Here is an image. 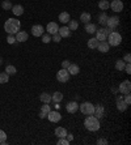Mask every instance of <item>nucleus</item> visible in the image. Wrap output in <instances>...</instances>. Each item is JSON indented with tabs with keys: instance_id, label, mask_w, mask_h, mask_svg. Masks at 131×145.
Instances as JSON below:
<instances>
[{
	"instance_id": "obj_1",
	"label": "nucleus",
	"mask_w": 131,
	"mask_h": 145,
	"mask_svg": "<svg viewBox=\"0 0 131 145\" xmlns=\"http://www.w3.org/2000/svg\"><path fill=\"white\" fill-rule=\"evenodd\" d=\"M21 27V22L16 18H8L5 22H4V30L7 31L8 34H16L17 31H20Z\"/></svg>"
},
{
	"instance_id": "obj_2",
	"label": "nucleus",
	"mask_w": 131,
	"mask_h": 145,
	"mask_svg": "<svg viewBox=\"0 0 131 145\" xmlns=\"http://www.w3.org/2000/svg\"><path fill=\"white\" fill-rule=\"evenodd\" d=\"M84 127L91 132H96L100 129V121L94 115H88L87 119L84 120Z\"/></svg>"
},
{
	"instance_id": "obj_3",
	"label": "nucleus",
	"mask_w": 131,
	"mask_h": 145,
	"mask_svg": "<svg viewBox=\"0 0 131 145\" xmlns=\"http://www.w3.org/2000/svg\"><path fill=\"white\" fill-rule=\"evenodd\" d=\"M106 39H108V43L110 46H119L122 42V35L118 31H110Z\"/></svg>"
},
{
	"instance_id": "obj_4",
	"label": "nucleus",
	"mask_w": 131,
	"mask_h": 145,
	"mask_svg": "<svg viewBox=\"0 0 131 145\" xmlns=\"http://www.w3.org/2000/svg\"><path fill=\"white\" fill-rule=\"evenodd\" d=\"M113 30H110V29H106V27H101V29H98V30H96V39L98 40V42H102V40H106V38H108L109 33Z\"/></svg>"
},
{
	"instance_id": "obj_5",
	"label": "nucleus",
	"mask_w": 131,
	"mask_h": 145,
	"mask_svg": "<svg viewBox=\"0 0 131 145\" xmlns=\"http://www.w3.org/2000/svg\"><path fill=\"white\" fill-rule=\"evenodd\" d=\"M79 108H80V111L84 115H93V112H94V105H92L91 102L81 103V105L79 106Z\"/></svg>"
},
{
	"instance_id": "obj_6",
	"label": "nucleus",
	"mask_w": 131,
	"mask_h": 145,
	"mask_svg": "<svg viewBox=\"0 0 131 145\" xmlns=\"http://www.w3.org/2000/svg\"><path fill=\"white\" fill-rule=\"evenodd\" d=\"M70 76L71 74L68 73L67 69L62 68L61 71H58V73H57V80L59 81V82H67V81L70 80Z\"/></svg>"
},
{
	"instance_id": "obj_7",
	"label": "nucleus",
	"mask_w": 131,
	"mask_h": 145,
	"mask_svg": "<svg viewBox=\"0 0 131 145\" xmlns=\"http://www.w3.org/2000/svg\"><path fill=\"white\" fill-rule=\"evenodd\" d=\"M118 91L121 93V94H127L131 91V82L128 80H124L123 82L119 84V88H118Z\"/></svg>"
},
{
	"instance_id": "obj_8",
	"label": "nucleus",
	"mask_w": 131,
	"mask_h": 145,
	"mask_svg": "<svg viewBox=\"0 0 131 145\" xmlns=\"http://www.w3.org/2000/svg\"><path fill=\"white\" fill-rule=\"evenodd\" d=\"M119 25V17L117 16H111L108 17V21H106V26L110 29V30H114L115 27Z\"/></svg>"
},
{
	"instance_id": "obj_9",
	"label": "nucleus",
	"mask_w": 131,
	"mask_h": 145,
	"mask_svg": "<svg viewBox=\"0 0 131 145\" xmlns=\"http://www.w3.org/2000/svg\"><path fill=\"white\" fill-rule=\"evenodd\" d=\"M46 118L49 119L51 123H58V121L62 119V115H61V112H59V111H51V110H50V112L47 114Z\"/></svg>"
},
{
	"instance_id": "obj_10",
	"label": "nucleus",
	"mask_w": 131,
	"mask_h": 145,
	"mask_svg": "<svg viewBox=\"0 0 131 145\" xmlns=\"http://www.w3.org/2000/svg\"><path fill=\"white\" fill-rule=\"evenodd\" d=\"M117 108H118V111H121V112H123V111H126L127 110V107H128V105H126V102H124V99H123V97L122 95H118L117 97Z\"/></svg>"
},
{
	"instance_id": "obj_11",
	"label": "nucleus",
	"mask_w": 131,
	"mask_h": 145,
	"mask_svg": "<svg viewBox=\"0 0 131 145\" xmlns=\"http://www.w3.org/2000/svg\"><path fill=\"white\" fill-rule=\"evenodd\" d=\"M110 8L114 12H117V13L118 12H122L123 10V1L122 0H113L110 3Z\"/></svg>"
},
{
	"instance_id": "obj_12",
	"label": "nucleus",
	"mask_w": 131,
	"mask_h": 145,
	"mask_svg": "<svg viewBox=\"0 0 131 145\" xmlns=\"http://www.w3.org/2000/svg\"><path fill=\"white\" fill-rule=\"evenodd\" d=\"M66 110H67V112H70V114H75V112L79 110V103H77L76 101H70L66 105Z\"/></svg>"
},
{
	"instance_id": "obj_13",
	"label": "nucleus",
	"mask_w": 131,
	"mask_h": 145,
	"mask_svg": "<svg viewBox=\"0 0 131 145\" xmlns=\"http://www.w3.org/2000/svg\"><path fill=\"white\" fill-rule=\"evenodd\" d=\"M46 30H47V34H50V35L57 34L58 30H59V25H58L57 22H49L46 26Z\"/></svg>"
},
{
	"instance_id": "obj_14",
	"label": "nucleus",
	"mask_w": 131,
	"mask_h": 145,
	"mask_svg": "<svg viewBox=\"0 0 131 145\" xmlns=\"http://www.w3.org/2000/svg\"><path fill=\"white\" fill-rule=\"evenodd\" d=\"M43 33H45V29L42 25H34L32 27V34H33L34 37H42Z\"/></svg>"
},
{
	"instance_id": "obj_15",
	"label": "nucleus",
	"mask_w": 131,
	"mask_h": 145,
	"mask_svg": "<svg viewBox=\"0 0 131 145\" xmlns=\"http://www.w3.org/2000/svg\"><path fill=\"white\" fill-rule=\"evenodd\" d=\"M104 112H105V108H104V106H102V105H96V106H94V112H93V115H94V116H96L97 119L102 118V116H104Z\"/></svg>"
},
{
	"instance_id": "obj_16",
	"label": "nucleus",
	"mask_w": 131,
	"mask_h": 145,
	"mask_svg": "<svg viewBox=\"0 0 131 145\" xmlns=\"http://www.w3.org/2000/svg\"><path fill=\"white\" fill-rule=\"evenodd\" d=\"M14 37H16V42H26L29 35H28L26 31H17L14 34Z\"/></svg>"
},
{
	"instance_id": "obj_17",
	"label": "nucleus",
	"mask_w": 131,
	"mask_h": 145,
	"mask_svg": "<svg viewBox=\"0 0 131 145\" xmlns=\"http://www.w3.org/2000/svg\"><path fill=\"white\" fill-rule=\"evenodd\" d=\"M67 71L70 74H72V76H75V74H77L79 72H80V67L77 64H75V63H70V65H68Z\"/></svg>"
},
{
	"instance_id": "obj_18",
	"label": "nucleus",
	"mask_w": 131,
	"mask_h": 145,
	"mask_svg": "<svg viewBox=\"0 0 131 145\" xmlns=\"http://www.w3.org/2000/svg\"><path fill=\"white\" fill-rule=\"evenodd\" d=\"M97 48H98V51H100V52L105 54V52H108V51H109V48H110V44H109L108 42L102 40V42H98Z\"/></svg>"
},
{
	"instance_id": "obj_19",
	"label": "nucleus",
	"mask_w": 131,
	"mask_h": 145,
	"mask_svg": "<svg viewBox=\"0 0 131 145\" xmlns=\"http://www.w3.org/2000/svg\"><path fill=\"white\" fill-rule=\"evenodd\" d=\"M58 33H59V35H61L62 38H68L71 35V30L68 26H62L59 30H58Z\"/></svg>"
},
{
	"instance_id": "obj_20",
	"label": "nucleus",
	"mask_w": 131,
	"mask_h": 145,
	"mask_svg": "<svg viewBox=\"0 0 131 145\" xmlns=\"http://www.w3.org/2000/svg\"><path fill=\"white\" fill-rule=\"evenodd\" d=\"M51 101L55 102V103L62 102V101H63V93H61V91H55L54 94L51 95Z\"/></svg>"
},
{
	"instance_id": "obj_21",
	"label": "nucleus",
	"mask_w": 131,
	"mask_h": 145,
	"mask_svg": "<svg viewBox=\"0 0 131 145\" xmlns=\"http://www.w3.org/2000/svg\"><path fill=\"white\" fill-rule=\"evenodd\" d=\"M12 12H13L14 16H21V14L24 13V7L22 5H18V4L13 5V7H12Z\"/></svg>"
},
{
	"instance_id": "obj_22",
	"label": "nucleus",
	"mask_w": 131,
	"mask_h": 145,
	"mask_svg": "<svg viewBox=\"0 0 131 145\" xmlns=\"http://www.w3.org/2000/svg\"><path fill=\"white\" fill-rule=\"evenodd\" d=\"M70 20H71V17H70V14H68V12H62V13L59 14V21L63 22V24H68Z\"/></svg>"
},
{
	"instance_id": "obj_23",
	"label": "nucleus",
	"mask_w": 131,
	"mask_h": 145,
	"mask_svg": "<svg viewBox=\"0 0 131 145\" xmlns=\"http://www.w3.org/2000/svg\"><path fill=\"white\" fill-rule=\"evenodd\" d=\"M96 30H97V26L94 24H91V22H88V24H85V31L89 34H94L96 33Z\"/></svg>"
},
{
	"instance_id": "obj_24",
	"label": "nucleus",
	"mask_w": 131,
	"mask_h": 145,
	"mask_svg": "<svg viewBox=\"0 0 131 145\" xmlns=\"http://www.w3.org/2000/svg\"><path fill=\"white\" fill-rule=\"evenodd\" d=\"M66 135H67V129L66 128H63V127L55 128V136H58V137H66Z\"/></svg>"
},
{
	"instance_id": "obj_25",
	"label": "nucleus",
	"mask_w": 131,
	"mask_h": 145,
	"mask_svg": "<svg viewBox=\"0 0 131 145\" xmlns=\"http://www.w3.org/2000/svg\"><path fill=\"white\" fill-rule=\"evenodd\" d=\"M39 101L43 102V103H50L51 102V95L49 93H42L39 95Z\"/></svg>"
},
{
	"instance_id": "obj_26",
	"label": "nucleus",
	"mask_w": 131,
	"mask_h": 145,
	"mask_svg": "<svg viewBox=\"0 0 131 145\" xmlns=\"http://www.w3.org/2000/svg\"><path fill=\"white\" fill-rule=\"evenodd\" d=\"M91 14L88 13V12H84V13H81L80 14V21L81 22H84V24H88L89 21H91Z\"/></svg>"
},
{
	"instance_id": "obj_27",
	"label": "nucleus",
	"mask_w": 131,
	"mask_h": 145,
	"mask_svg": "<svg viewBox=\"0 0 131 145\" xmlns=\"http://www.w3.org/2000/svg\"><path fill=\"white\" fill-rule=\"evenodd\" d=\"M98 8L102 10H106L108 8H110V3H109L108 0H100V3H98Z\"/></svg>"
},
{
	"instance_id": "obj_28",
	"label": "nucleus",
	"mask_w": 131,
	"mask_h": 145,
	"mask_svg": "<svg viewBox=\"0 0 131 145\" xmlns=\"http://www.w3.org/2000/svg\"><path fill=\"white\" fill-rule=\"evenodd\" d=\"M97 46H98V40L96 39V37L94 38H91V39H88V47L89 48H97Z\"/></svg>"
},
{
	"instance_id": "obj_29",
	"label": "nucleus",
	"mask_w": 131,
	"mask_h": 145,
	"mask_svg": "<svg viewBox=\"0 0 131 145\" xmlns=\"http://www.w3.org/2000/svg\"><path fill=\"white\" fill-rule=\"evenodd\" d=\"M124 65H126V63L123 61V59H118V60L115 61V69H117V71H123Z\"/></svg>"
},
{
	"instance_id": "obj_30",
	"label": "nucleus",
	"mask_w": 131,
	"mask_h": 145,
	"mask_svg": "<svg viewBox=\"0 0 131 145\" xmlns=\"http://www.w3.org/2000/svg\"><path fill=\"white\" fill-rule=\"evenodd\" d=\"M106 21H108V14L105 13V12H102V13L98 16V22H100L101 25H106Z\"/></svg>"
},
{
	"instance_id": "obj_31",
	"label": "nucleus",
	"mask_w": 131,
	"mask_h": 145,
	"mask_svg": "<svg viewBox=\"0 0 131 145\" xmlns=\"http://www.w3.org/2000/svg\"><path fill=\"white\" fill-rule=\"evenodd\" d=\"M5 73H8L11 76V74H16L17 73V69L14 65H7L5 67Z\"/></svg>"
},
{
	"instance_id": "obj_32",
	"label": "nucleus",
	"mask_w": 131,
	"mask_h": 145,
	"mask_svg": "<svg viewBox=\"0 0 131 145\" xmlns=\"http://www.w3.org/2000/svg\"><path fill=\"white\" fill-rule=\"evenodd\" d=\"M68 27H70V30H76L79 27V22L76 20H70L68 21Z\"/></svg>"
},
{
	"instance_id": "obj_33",
	"label": "nucleus",
	"mask_w": 131,
	"mask_h": 145,
	"mask_svg": "<svg viewBox=\"0 0 131 145\" xmlns=\"http://www.w3.org/2000/svg\"><path fill=\"white\" fill-rule=\"evenodd\" d=\"M8 81H9V74L8 73H0V84H7Z\"/></svg>"
},
{
	"instance_id": "obj_34",
	"label": "nucleus",
	"mask_w": 131,
	"mask_h": 145,
	"mask_svg": "<svg viewBox=\"0 0 131 145\" xmlns=\"http://www.w3.org/2000/svg\"><path fill=\"white\" fill-rule=\"evenodd\" d=\"M12 7H13V5H12V3H11L9 0H4L3 3H1V8H3V9H5V10L12 9Z\"/></svg>"
},
{
	"instance_id": "obj_35",
	"label": "nucleus",
	"mask_w": 131,
	"mask_h": 145,
	"mask_svg": "<svg viewBox=\"0 0 131 145\" xmlns=\"http://www.w3.org/2000/svg\"><path fill=\"white\" fill-rule=\"evenodd\" d=\"M0 144H7V133L0 129Z\"/></svg>"
},
{
	"instance_id": "obj_36",
	"label": "nucleus",
	"mask_w": 131,
	"mask_h": 145,
	"mask_svg": "<svg viewBox=\"0 0 131 145\" xmlns=\"http://www.w3.org/2000/svg\"><path fill=\"white\" fill-rule=\"evenodd\" d=\"M50 105H49V103H45V105H42V107H41V112H43V114H49V112H50Z\"/></svg>"
},
{
	"instance_id": "obj_37",
	"label": "nucleus",
	"mask_w": 131,
	"mask_h": 145,
	"mask_svg": "<svg viewBox=\"0 0 131 145\" xmlns=\"http://www.w3.org/2000/svg\"><path fill=\"white\" fill-rule=\"evenodd\" d=\"M42 42L43 43H49V42H51V35L50 34H42Z\"/></svg>"
},
{
	"instance_id": "obj_38",
	"label": "nucleus",
	"mask_w": 131,
	"mask_h": 145,
	"mask_svg": "<svg viewBox=\"0 0 131 145\" xmlns=\"http://www.w3.org/2000/svg\"><path fill=\"white\" fill-rule=\"evenodd\" d=\"M7 42L9 44H13L14 42H16V37H14L13 34H8V37H7Z\"/></svg>"
},
{
	"instance_id": "obj_39",
	"label": "nucleus",
	"mask_w": 131,
	"mask_h": 145,
	"mask_svg": "<svg viewBox=\"0 0 131 145\" xmlns=\"http://www.w3.org/2000/svg\"><path fill=\"white\" fill-rule=\"evenodd\" d=\"M68 144H70V141L66 137H59V140H58V145H68Z\"/></svg>"
},
{
	"instance_id": "obj_40",
	"label": "nucleus",
	"mask_w": 131,
	"mask_h": 145,
	"mask_svg": "<svg viewBox=\"0 0 131 145\" xmlns=\"http://www.w3.org/2000/svg\"><path fill=\"white\" fill-rule=\"evenodd\" d=\"M51 39L54 40V42H57V43H59L61 39H62V37L59 35V33H57V34H53V38H51Z\"/></svg>"
},
{
	"instance_id": "obj_41",
	"label": "nucleus",
	"mask_w": 131,
	"mask_h": 145,
	"mask_svg": "<svg viewBox=\"0 0 131 145\" xmlns=\"http://www.w3.org/2000/svg\"><path fill=\"white\" fill-rule=\"evenodd\" d=\"M123 69L126 71V73H127V74H130L131 73V64H130V63H126V65H124Z\"/></svg>"
},
{
	"instance_id": "obj_42",
	"label": "nucleus",
	"mask_w": 131,
	"mask_h": 145,
	"mask_svg": "<svg viewBox=\"0 0 131 145\" xmlns=\"http://www.w3.org/2000/svg\"><path fill=\"white\" fill-rule=\"evenodd\" d=\"M124 102H126V105H130L131 103V98H130V93H127V94H124Z\"/></svg>"
},
{
	"instance_id": "obj_43",
	"label": "nucleus",
	"mask_w": 131,
	"mask_h": 145,
	"mask_svg": "<svg viewBox=\"0 0 131 145\" xmlns=\"http://www.w3.org/2000/svg\"><path fill=\"white\" fill-rule=\"evenodd\" d=\"M70 63H71L70 60H63V61H62V68H64V69H67L68 65H70Z\"/></svg>"
},
{
	"instance_id": "obj_44",
	"label": "nucleus",
	"mask_w": 131,
	"mask_h": 145,
	"mask_svg": "<svg viewBox=\"0 0 131 145\" xmlns=\"http://www.w3.org/2000/svg\"><path fill=\"white\" fill-rule=\"evenodd\" d=\"M123 61H124V63H130V61H131V55L130 54H126V55H124Z\"/></svg>"
},
{
	"instance_id": "obj_45",
	"label": "nucleus",
	"mask_w": 131,
	"mask_h": 145,
	"mask_svg": "<svg viewBox=\"0 0 131 145\" xmlns=\"http://www.w3.org/2000/svg\"><path fill=\"white\" fill-rule=\"evenodd\" d=\"M97 144L98 145H102V144H108V140H105V138H98L97 140Z\"/></svg>"
},
{
	"instance_id": "obj_46",
	"label": "nucleus",
	"mask_w": 131,
	"mask_h": 145,
	"mask_svg": "<svg viewBox=\"0 0 131 145\" xmlns=\"http://www.w3.org/2000/svg\"><path fill=\"white\" fill-rule=\"evenodd\" d=\"M66 138H67L68 141H72V140H74V135H72V133H67V135H66Z\"/></svg>"
},
{
	"instance_id": "obj_47",
	"label": "nucleus",
	"mask_w": 131,
	"mask_h": 145,
	"mask_svg": "<svg viewBox=\"0 0 131 145\" xmlns=\"http://www.w3.org/2000/svg\"><path fill=\"white\" fill-rule=\"evenodd\" d=\"M46 116H47L46 114H43V112H39V118H41V119H45Z\"/></svg>"
},
{
	"instance_id": "obj_48",
	"label": "nucleus",
	"mask_w": 131,
	"mask_h": 145,
	"mask_svg": "<svg viewBox=\"0 0 131 145\" xmlns=\"http://www.w3.org/2000/svg\"><path fill=\"white\" fill-rule=\"evenodd\" d=\"M0 64H1V57H0Z\"/></svg>"
},
{
	"instance_id": "obj_49",
	"label": "nucleus",
	"mask_w": 131,
	"mask_h": 145,
	"mask_svg": "<svg viewBox=\"0 0 131 145\" xmlns=\"http://www.w3.org/2000/svg\"><path fill=\"white\" fill-rule=\"evenodd\" d=\"M108 1H109V0H108Z\"/></svg>"
}]
</instances>
